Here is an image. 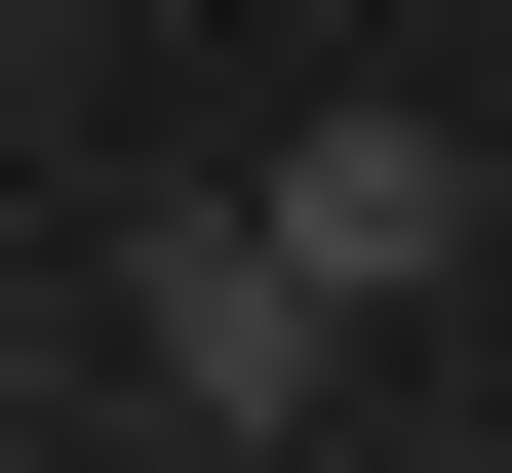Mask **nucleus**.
I'll list each match as a JSON object with an SVG mask.
<instances>
[{
	"label": "nucleus",
	"mask_w": 512,
	"mask_h": 473,
	"mask_svg": "<svg viewBox=\"0 0 512 473\" xmlns=\"http://www.w3.org/2000/svg\"><path fill=\"white\" fill-rule=\"evenodd\" d=\"M316 355H355V276H316V237H276V198H158V395H197V434H276Z\"/></svg>",
	"instance_id": "obj_1"
},
{
	"label": "nucleus",
	"mask_w": 512,
	"mask_h": 473,
	"mask_svg": "<svg viewBox=\"0 0 512 473\" xmlns=\"http://www.w3.org/2000/svg\"><path fill=\"white\" fill-rule=\"evenodd\" d=\"M276 237H316L355 316H434V276H473V119H316V158H276Z\"/></svg>",
	"instance_id": "obj_2"
}]
</instances>
